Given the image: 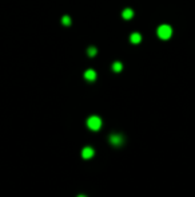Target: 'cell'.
<instances>
[{"label": "cell", "instance_id": "obj_4", "mask_svg": "<svg viewBox=\"0 0 195 197\" xmlns=\"http://www.w3.org/2000/svg\"><path fill=\"white\" fill-rule=\"evenodd\" d=\"M95 154V152H94V149L90 148V146H86L82 150V157L84 160H88V158H91V157H94Z\"/></svg>", "mask_w": 195, "mask_h": 197}, {"label": "cell", "instance_id": "obj_11", "mask_svg": "<svg viewBox=\"0 0 195 197\" xmlns=\"http://www.w3.org/2000/svg\"><path fill=\"white\" fill-rule=\"evenodd\" d=\"M78 197H87V196H84V195H79Z\"/></svg>", "mask_w": 195, "mask_h": 197}, {"label": "cell", "instance_id": "obj_1", "mask_svg": "<svg viewBox=\"0 0 195 197\" xmlns=\"http://www.w3.org/2000/svg\"><path fill=\"white\" fill-rule=\"evenodd\" d=\"M156 34L160 39H168L170 36L172 35V28L170 27L168 24H162V26L158 27Z\"/></svg>", "mask_w": 195, "mask_h": 197}, {"label": "cell", "instance_id": "obj_9", "mask_svg": "<svg viewBox=\"0 0 195 197\" xmlns=\"http://www.w3.org/2000/svg\"><path fill=\"white\" fill-rule=\"evenodd\" d=\"M96 52H98V50L94 47V46H91V47H88V50H87V54H88V56H95L96 55Z\"/></svg>", "mask_w": 195, "mask_h": 197}, {"label": "cell", "instance_id": "obj_8", "mask_svg": "<svg viewBox=\"0 0 195 197\" xmlns=\"http://www.w3.org/2000/svg\"><path fill=\"white\" fill-rule=\"evenodd\" d=\"M122 68H123V66H122V63H120V62H115V63L112 64V70L115 71V72L122 71Z\"/></svg>", "mask_w": 195, "mask_h": 197}, {"label": "cell", "instance_id": "obj_7", "mask_svg": "<svg viewBox=\"0 0 195 197\" xmlns=\"http://www.w3.org/2000/svg\"><path fill=\"white\" fill-rule=\"evenodd\" d=\"M122 16H123V19L128 20V19H131L134 16V11L131 10V8H126V10L122 12Z\"/></svg>", "mask_w": 195, "mask_h": 197}, {"label": "cell", "instance_id": "obj_5", "mask_svg": "<svg viewBox=\"0 0 195 197\" xmlns=\"http://www.w3.org/2000/svg\"><path fill=\"white\" fill-rule=\"evenodd\" d=\"M130 40H131L132 44H138L142 42V35L139 32H134V34H131V36H130Z\"/></svg>", "mask_w": 195, "mask_h": 197}, {"label": "cell", "instance_id": "obj_10", "mask_svg": "<svg viewBox=\"0 0 195 197\" xmlns=\"http://www.w3.org/2000/svg\"><path fill=\"white\" fill-rule=\"evenodd\" d=\"M62 23L64 24V26H70V24H71L70 16H63V18H62Z\"/></svg>", "mask_w": 195, "mask_h": 197}, {"label": "cell", "instance_id": "obj_2", "mask_svg": "<svg viewBox=\"0 0 195 197\" xmlns=\"http://www.w3.org/2000/svg\"><path fill=\"white\" fill-rule=\"evenodd\" d=\"M87 126L90 127L91 130H94V131L99 130V129L102 127V119L98 115H92V117H90V118L87 119Z\"/></svg>", "mask_w": 195, "mask_h": 197}, {"label": "cell", "instance_id": "obj_6", "mask_svg": "<svg viewBox=\"0 0 195 197\" xmlns=\"http://www.w3.org/2000/svg\"><path fill=\"white\" fill-rule=\"evenodd\" d=\"M84 78H86L87 80H95L96 79V72L94 70H87L86 72H84Z\"/></svg>", "mask_w": 195, "mask_h": 197}, {"label": "cell", "instance_id": "obj_3", "mask_svg": "<svg viewBox=\"0 0 195 197\" xmlns=\"http://www.w3.org/2000/svg\"><path fill=\"white\" fill-rule=\"evenodd\" d=\"M110 142H111L114 146H119V145L123 143V137L120 134H111L110 135Z\"/></svg>", "mask_w": 195, "mask_h": 197}]
</instances>
